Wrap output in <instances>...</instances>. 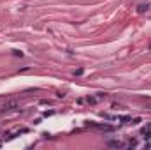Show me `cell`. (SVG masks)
<instances>
[{"label":"cell","instance_id":"obj_1","mask_svg":"<svg viewBox=\"0 0 151 150\" xmlns=\"http://www.w3.org/2000/svg\"><path fill=\"white\" fill-rule=\"evenodd\" d=\"M16 106H18V101H7V103L4 104V111L12 110V108H16Z\"/></svg>","mask_w":151,"mask_h":150},{"label":"cell","instance_id":"obj_2","mask_svg":"<svg viewBox=\"0 0 151 150\" xmlns=\"http://www.w3.org/2000/svg\"><path fill=\"white\" fill-rule=\"evenodd\" d=\"M148 7H149L148 4H146V5H139V7H137V11H139V12H144V11H148Z\"/></svg>","mask_w":151,"mask_h":150}]
</instances>
